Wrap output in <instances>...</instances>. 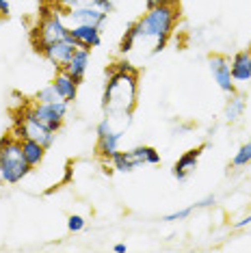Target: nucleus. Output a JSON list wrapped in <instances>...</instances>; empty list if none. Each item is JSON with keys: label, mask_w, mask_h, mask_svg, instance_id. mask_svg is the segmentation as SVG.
<instances>
[{"label": "nucleus", "mask_w": 251, "mask_h": 253, "mask_svg": "<svg viewBox=\"0 0 251 253\" xmlns=\"http://www.w3.org/2000/svg\"><path fill=\"white\" fill-rule=\"evenodd\" d=\"M178 4H158V7H150L141 15L134 24L128 26L126 35L119 43V52L124 56L134 52L136 48L143 50L147 54H158L167 45L169 37L173 35L175 22H178Z\"/></svg>", "instance_id": "obj_1"}, {"label": "nucleus", "mask_w": 251, "mask_h": 253, "mask_svg": "<svg viewBox=\"0 0 251 253\" xmlns=\"http://www.w3.org/2000/svg\"><path fill=\"white\" fill-rule=\"evenodd\" d=\"M139 97V70H111L102 93L104 113H132Z\"/></svg>", "instance_id": "obj_2"}, {"label": "nucleus", "mask_w": 251, "mask_h": 253, "mask_svg": "<svg viewBox=\"0 0 251 253\" xmlns=\"http://www.w3.org/2000/svg\"><path fill=\"white\" fill-rule=\"evenodd\" d=\"M33 167L26 163L22 154V141L15 134H7L0 139V182L20 184L31 173Z\"/></svg>", "instance_id": "obj_3"}, {"label": "nucleus", "mask_w": 251, "mask_h": 253, "mask_svg": "<svg viewBox=\"0 0 251 253\" xmlns=\"http://www.w3.org/2000/svg\"><path fill=\"white\" fill-rule=\"evenodd\" d=\"M132 124V113H106L98 124V154L111 160L119 152V141Z\"/></svg>", "instance_id": "obj_4"}, {"label": "nucleus", "mask_w": 251, "mask_h": 253, "mask_svg": "<svg viewBox=\"0 0 251 253\" xmlns=\"http://www.w3.org/2000/svg\"><path fill=\"white\" fill-rule=\"evenodd\" d=\"M70 37V28L63 22V11L56 4H43L42 7V18L35 28V35H33V43L35 48L42 52L48 43L61 42V39Z\"/></svg>", "instance_id": "obj_5"}, {"label": "nucleus", "mask_w": 251, "mask_h": 253, "mask_svg": "<svg viewBox=\"0 0 251 253\" xmlns=\"http://www.w3.org/2000/svg\"><path fill=\"white\" fill-rule=\"evenodd\" d=\"M161 163V154L150 145H136L128 152H117L111 158L113 169H117L119 173H130V171L139 169L143 165H158Z\"/></svg>", "instance_id": "obj_6"}, {"label": "nucleus", "mask_w": 251, "mask_h": 253, "mask_svg": "<svg viewBox=\"0 0 251 253\" xmlns=\"http://www.w3.org/2000/svg\"><path fill=\"white\" fill-rule=\"evenodd\" d=\"M67 108H70V102L56 100V102H48V104H43V102H33L24 111L31 115L33 119H37L42 126H45L48 130L59 132L67 117Z\"/></svg>", "instance_id": "obj_7"}, {"label": "nucleus", "mask_w": 251, "mask_h": 253, "mask_svg": "<svg viewBox=\"0 0 251 253\" xmlns=\"http://www.w3.org/2000/svg\"><path fill=\"white\" fill-rule=\"evenodd\" d=\"M13 134L18 136V139H33V141L42 143L45 149L52 147V143L56 139V132H52V130L45 128V126H42L37 119H33L26 111H20L18 117H15Z\"/></svg>", "instance_id": "obj_8"}, {"label": "nucleus", "mask_w": 251, "mask_h": 253, "mask_svg": "<svg viewBox=\"0 0 251 253\" xmlns=\"http://www.w3.org/2000/svg\"><path fill=\"white\" fill-rule=\"evenodd\" d=\"M63 11V22H65L67 28L74 26H98L102 28L104 22L108 20V13H104L102 9L93 7H76V9H61Z\"/></svg>", "instance_id": "obj_9"}, {"label": "nucleus", "mask_w": 251, "mask_h": 253, "mask_svg": "<svg viewBox=\"0 0 251 253\" xmlns=\"http://www.w3.org/2000/svg\"><path fill=\"white\" fill-rule=\"evenodd\" d=\"M208 67H210V74H212L216 87H219L223 93H234L236 91V83L232 78V67H230V59L223 54H212L208 59Z\"/></svg>", "instance_id": "obj_10"}, {"label": "nucleus", "mask_w": 251, "mask_h": 253, "mask_svg": "<svg viewBox=\"0 0 251 253\" xmlns=\"http://www.w3.org/2000/svg\"><path fill=\"white\" fill-rule=\"evenodd\" d=\"M76 42H74L72 37H65L61 39V42H54V43H48L45 48L42 50V54L48 59L56 70H63V67L67 65V61L72 59V54L76 52Z\"/></svg>", "instance_id": "obj_11"}, {"label": "nucleus", "mask_w": 251, "mask_h": 253, "mask_svg": "<svg viewBox=\"0 0 251 253\" xmlns=\"http://www.w3.org/2000/svg\"><path fill=\"white\" fill-rule=\"evenodd\" d=\"M204 149H206V145H199L195 149H188L186 154H182V156L175 160L173 169H171V175H173L178 182H186L188 175L197 169V163H199V158H202Z\"/></svg>", "instance_id": "obj_12"}, {"label": "nucleus", "mask_w": 251, "mask_h": 253, "mask_svg": "<svg viewBox=\"0 0 251 253\" xmlns=\"http://www.w3.org/2000/svg\"><path fill=\"white\" fill-rule=\"evenodd\" d=\"M70 37L76 42L78 48H98L102 43V28L98 26H74L70 28Z\"/></svg>", "instance_id": "obj_13"}, {"label": "nucleus", "mask_w": 251, "mask_h": 253, "mask_svg": "<svg viewBox=\"0 0 251 253\" xmlns=\"http://www.w3.org/2000/svg\"><path fill=\"white\" fill-rule=\"evenodd\" d=\"M78 84H81V83H78L76 78H72L65 70L56 72V76L52 80V87L56 89L59 97H61V100H65V102H70V104L76 100V95H78Z\"/></svg>", "instance_id": "obj_14"}, {"label": "nucleus", "mask_w": 251, "mask_h": 253, "mask_svg": "<svg viewBox=\"0 0 251 253\" xmlns=\"http://www.w3.org/2000/svg\"><path fill=\"white\" fill-rule=\"evenodd\" d=\"M230 67H232L234 83L247 84L251 80V52L249 50H241V52H236L232 56V61H230Z\"/></svg>", "instance_id": "obj_15"}, {"label": "nucleus", "mask_w": 251, "mask_h": 253, "mask_svg": "<svg viewBox=\"0 0 251 253\" xmlns=\"http://www.w3.org/2000/svg\"><path fill=\"white\" fill-rule=\"evenodd\" d=\"M89 59H91V50L87 48H76V52L72 54V59L67 61V65L63 67L72 78H76L78 83H83L84 74H87V67H89Z\"/></svg>", "instance_id": "obj_16"}, {"label": "nucleus", "mask_w": 251, "mask_h": 253, "mask_svg": "<svg viewBox=\"0 0 251 253\" xmlns=\"http://www.w3.org/2000/svg\"><path fill=\"white\" fill-rule=\"evenodd\" d=\"M245 108H247V100H245V95L241 93H230V97H227V102H225V111H223V117H225V122H238V119L245 115Z\"/></svg>", "instance_id": "obj_17"}, {"label": "nucleus", "mask_w": 251, "mask_h": 253, "mask_svg": "<svg viewBox=\"0 0 251 253\" xmlns=\"http://www.w3.org/2000/svg\"><path fill=\"white\" fill-rule=\"evenodd\" d=\"M22 141V154H24L26 163L35 169V167L42 165V160L45 156V147L42 145V143L33 141V139H20Z\"/></svg>", "instance_id": "obj_18"}, {"label": "nucleus", "mask_w": 251, "mask_h": 253, "mask_svg": "<svg viewBox=\"0 0 251 253\" xmlns=\"http://www.w3.org/2000/svg\"><path fill=\"white\" fill-rule=\"evenodd\" d=\"M249 163H251V139L238 147V152L232 158V167L234 169H241V167H247Z\"/></svg>", "instance_id": "obj_19"}, {"label": "nucleus", "mask_w": 251, "mask_h": 253, "mask_svg": "<svg viewBox=\"0 0 251 253\" xmlns=\"http://www.w3.org/2000/svg\"><path fill=\"white\" fill-rule=\"evenodd\" d=\"M56 100H61V97H59V93H56V89L52 87V84L39 89L35 93V102H43V104H48V102H56Z\"/></svg>", "instance_id": "obj_20"}, {"label": "nucleus", "mask_w": 251, "mask_h": 253, "mask_svg": "<svg viewBox=\"0 0 251 253\" xmlns=\"http://www.w3.org/2000/svg\"><path fill=\"white\" fill-rule=\"evenodd\" d=\"M193 210H195V206H188V208H182V210H175V212H171V214H165L163 216V221H167V223H175V221H184V218H188L193 214Z\"/></svg>", "instance_id": "obj_21"}, {"label": "nucleus", "mask_w": 251, "mask_h": 253, "mask_svg": "<svg viewBox=\"0 0 251 253\" xmlns=\"http://www.w3.org/2000/svg\"><path fill=\"white\" fill-rule=\"evenodd\" d=\"M84 225H87V221H84V216H81V214H70V218H67V229H70L72 234L83 232Z\"/></svg>", "instance_id": "obj_22"}, {"label": "nucleus", "mask_w": 251, "mask_h": 253, "mask_svg": "<svg viewBox=\"0 0 251 253\" xmlns=\"http://www.w3.org/2000/svg\"><path fill=\"white\" fill-rule=\"evenodd\" d=\"M52 2L61 9H76V7H89L95 0H52Z\"/></svg>", "instance_id": "obj_23"}, {"label": "nucleus", "mask_w": 251, "mask_h": 253, "mask_svg": "<svg viewBox=\"0 0 251 253\" xmlns=\"http://www.w3.org/2000/svg\"><path fill=\"white\" fill-rule=\"evenodd\" d=\"M216 204V197L214 195H208V197H204L202 201H197V204H193L195 206V210H202V208H210V206H214Z\"/></svg>", "instance_id": "obj_24"}, {"label": "nucleus", "mask_w": 251, "mask_h": 253, "mask_svg": "<svg viewBox=\"0 0 251 253\" xmlns=\"http://www.w3.org/2000/svg\"><path fill=\"white\" fill-rule=\"evenodd\" d=\"M247 225H251V214L243 216L241 221H236V223H234V227H236V229H243V227H247Z\"/></svg>", "instance_id": "obj_25"}, {"label": "nucleus", "mask_w": 251, "mask_h": 253, "mask_svg": "<svg viewBox=\"0 0 251 253\" xmlns=\"http://www.w3.org/2000/svg\"><path fill=\"white\" fill-rule=\"evenodd\" d=\"M11 13V7H9V0H0V18H7V15Z\"/></svg>", "instance_id": "obj_26"}, {"label": "nucleus", "mask_w": 251, "mask_h": 253, "mask_svg": "<svg viewBox=\"0 0 251 253\" xmlns=\"http://www.w3.org/2000/svg\"><path fill=\"white\" fill-rule=\"evenodd\" d=\"M169 2H175V0H145L147 9H150V7H158V4H169Z\"/></svg>", "instance_id": "obj_27"}, {"label": "nucleus", "mask_w": 251, "mask_h": 253, "mask_svg": "<svg viewBox=\"0 0 251 253\" xmlns=\"http://www.w3.org/2000/svg\"><path fill=\"white\" fill-rule=\"evenodd\" d=\"M113 249H115V253H126V251H128V245H124V243H117L115 247H113Z\"/></svg>", "instance_id": "obj_28"}, {"label": "nucleus", "mask_w": 251, "mask_h": 253, "mask_svg": "<svg viewBox=\"0 0 251 253\" xmlns=\"http://www.w3.org/2000/svg\"><path fill=\"white\" fill-rule=\"evenodd\" d=\"M249 52H251V50H249Z\"/></svg>", "instance_id": "obj_29"}]
</instances>
